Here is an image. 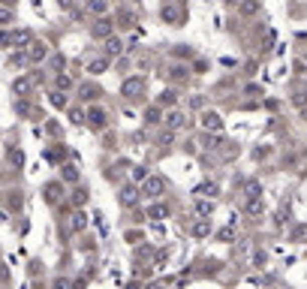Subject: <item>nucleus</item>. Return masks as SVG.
Here are the masks:
<instances>
[{"mask_svg": "<svg viewBox=\"0 0 307 289\" xmlns=\"http://www.w3.org/2000/svg\"><path fill=\"white\" fill-rule=\"evenodd\" d=\"M160 109H163V106H151V109H145V121H148V124H160V121L166 118Z\"/></svg>", "mask_w": 307, "mask_h": 289, "instance_id": "nucleus-26", "label": "nucleus"}, {"mask_svg": "<svg viewBox=\"0 0 307 289\" xmlns=\"http://www.w3.org/2000/svg\"><path fill=\"white\" fill-rule=\"evenodd\" d=\"M190 106H193V109H202V106H205V100H202V97H193V100H190Z\"/></svg>", "mask_w": 307, "mask_h": 289, "instance_id": "nucleus-44", "label": "nucleus"}, {"mask_svg": "<svg viewBox=\"0 0 307 289\" xmlns=\"http://www.w3.org/2000/svg\"><path fill=\"white\" fill-rule=\"evenodd\" d=\"M193 193H196V196H205V199H217L220 187H217V184H211V181H205V184H199Z\"/></svg>", "mask_w": 307, "mask_h": 289, "instance_id": "nucleus-18", "label": "nucleus"}, {"mask_svg": "<svg viewBox=\"0 0 307 289\" xmlns=\"http://www.w3.org/2000/svg\"><path fill=\"white\" fill-rule=\"evenodd\" d=\"M0 3H6V6H12V3H15V0H0Z\"/></svg>", "mask_w": 307, "mask_h": 289, "instance_id": "nucleus-48", "label": "nucleus"}, {"mask_svg": "<svg viewBox=\"0 0 307 289\" xmlns=\"http://www.w3.org/2000/svg\"><path fill=\"white\" fill-rule=\"evenodd\" d=\"M12 36H15V48H27L33 42V33L30 30H12Z\"/></svg>", "mask_w": 307, "mask_h": 289, "instance_id": "nucleus-22", "label": "nucleus"}, {"mask_svg": "<svg viewBox=\"0 0 307 289\" xmlns=\"http://www.w3.org/2000/svg\"><path fill=\"white\" fill-rule=\"evenodd\" d=\"M69 121H72V124H87V112H81L78 106H72V109H69Z\"/></svg>", "mask_w": 307, "mask_h": 289, "instance_id": "nucleus-31", "label": "nucleus"}, {"mask_svg": "<svg viewBox=\"0 0 307 289\" xmlns=\"http://www.w3.org/2000/svg\"><path fill=\"white\" fill-rule=\"evenodd\" d=\"M148 175H151V172H148V166H136V169H133V181H136V184H142Z\"/></svg>", "mask_w": 307, "mask_h": 289, "instance_id": "nucleus-37", "label": "nucleus"}, {"mask_svg": "<svg viewBox=\"0 0 307 289\" xmlns=\"http://www.w3.org/2000/svg\"><path fill=\"white\" fill-rule=\"evenodd\" d=\"M202 130H208V133H220V130H223V118H220L217 112H205V115H202Z\"/></svg>", "mask_w": 307, "mask_h": 289, "instance_id": "nucleus-11", "label": "nucleus"}, {"mask_svg": "<svg viewBox=\"0 0 307 289\" xmlns=\"http://www.w3.org/2000/svg\"><path fill=\"white\" fill-rule=\"evenodd\" d=\"M121 21H124V27H136V12L121 9Z\"/></svg>", "mask_w": 307, "mask_h": 289, "instance_id": "nucleus-36", "label": "nucleus"}, {"mask_svg": "<svg viewBox=\"0 0 307 289\" xmlns=\"http://www.w3.org/2000/svg\"><path fill=\"white\" fill-rule=\"evenodd\" d=\"M175 54H181V57H187V54H190V48H187V45H178V48H175Z\"/></svg>", "mask_w": 307, "mask_h": 289, "instance_id": "nucleus-46", "label": "nucleus"}, {"mask_svg": "<svg viewBox=\"0 0 307 289\" xmlns=\"http://www.w3.org/2000/svg\"><path fill=\"white\" fill-rule=\"evenodd\" d=\"M265 259H268V256H265V250H262V253H256V256H253V265H256V268H262V265H265Z\"/></svg>", "mask_w": 307, "mask_h": 289, "instance_id": "nucleus-42", "label": "nucleus"}, {"mask_svg": "<svg viewBox=\"0 0 307 289\" xmlns=\"http://www.w3.org/2000/svg\"><path fill=\"white\" fill-rule=\"evenodd\" d=\"M36 81H39V75H18V78L12 81V90H15L18 97H30L33 87H36Z\"/></svg>", "mask_w": 307, "mask_h": 289, "instance_id": "nucleus-5", "label": "nucleus"}, {"mask_svg": "<svg viewBox=\"0 0 307 289\" xmlns=\"http://www.w3.org/2000/svg\"><path fill=\"white\" fill-rule=\"evenodd\" d=\"M169 75H172L175 81H181V78H187V66H181V63H175V66H169Z\"/></svg>", "mask_w": 307, "mask_h": 289, "instance_id": "nucleus-32", "label": "nucleus"}, {"mask_svg": "<svg viewBox=\"0 0 307 289\" xmlns=\"http://www.w3.org/2000/svg\"><path fill=\"white\" fill-rule=\"evenodd\" d=\"M175 100H178V93H175L172 87H166V90H160V97H157V106H163V109H172V106H175Z\"/></svg>", "mask_w": 307, "mask_h": 289, "instance_id": "nucleus-21", "label": "nucleus"}, {"mask_svg": "<svg viewBox=\"0 0 307 289\" xmlns=\"http://www.w3.org/2000/svg\"><path fill=\"white\" fill-rule=\"evenodd\" d=\"M63 66H66V57L63 54H51L48 57V72H63Z\"/></svg>", "mask_w": 307, "mask_h": 289, "instance_id": "nucleus-24", "label": "nucleus"}, {"mask_svg": "<svg viewBox=\"0 0 307 289\" xmlns=\"http://www.w3.org/2000/svg\"><path fill=\"white\" fill-rule=\"evenodd\" d=\"M54 81H57V87H60V90H69V87L75 84V78H72V75H66V72H57V78H54Z\"/></svg>", "mask_w": 307, "mask_h": 289, "instance_id": "nucleus-30", "label": "nucleus"}, {"mask_svg": "<svg viewBox=\"0 0 307 289\" xmlns=\"http://www.w3.org/2000/svg\"><path fill=\"white\" fill-rule=\"evenodd\" d=\"M42 196H45L48 205H57V202L63 199V184H60V181H48V184L42 187Z\"/></svg>", "mask_w": 307, "mask_h": 289, "instance_id": "nucleus-9", "label": "nucleus"}, {"mask_svg": "<svg viewBox=\"0 0 307 289\" xmlns=\"http://www.w3.org/2000/svg\"><path fill=\"white\" fill-rule=\"evenodd\" d=\"M241 12H244V15H256V12H259V0H244V3H241Z\"/></svg>", "mask_w": 307, "mask_h": 289, "instance_id": "nucleus-34", "label": "nucleus"}, {"mask_svg": "<svg viewBox=\"0 0 307 289\" xmlns=\"http://www.w3.org/2000/svg\"><path fill=\"white\" fill-rule=\"evenodd\" d=\"M121 51H124V42L112 33V36L106 39V54H109V57H121Z\"/></svg>", "mask_w": 307, "mask_h": 289, "instance_id": "nucleus-17", "label": "nucleus"}, {"mask_svg": "<svg viewBox=\"0 0 307 289\" xmlns=\"http://www.w3.org/2000/svg\"><path fill=\"white\" fill-rule=\"evenodd\" d=\"M190 235H193L196 241H202V238H208V235H211V223H208L205 217H202V220H196V223L190 226Z\"/></svg>", "mask_w": 307, "mask_h": 289, "instance_id": "nucleus-13", "label": "nucleus"}, {"mask_svg": "<svg viewBox=\"0 0 307 289\" xmlns=\"http://www.w3.org/2000/svg\"><path fill=\"white\" fill-rule=\"evenodd\" d=\"M12 6H6V3H0V24H12Z\"/></svg>", "mask_w": 307, "mask_h": 289, "instance_id": "nucleus-35", "label": "nucleus"}, {"mask_svg": "<svg viewBox=\"0 0 307 289\" xmlns=\"http://www.w3.org/2000/svg\"><path fill=\"white\" fill-rule=\"evenodd\" d=\"M244 190H247V196H262V184L259 181H247Z\"/></svg>", "mask_w": 307, "mask_h": 289, "instance_id": "nucleus-38", "label": "nucleus"}, {"mask_svg": "<svg viewBox=\"0 0 307 289\" xmlns=\"http://www.w3.org/2000/svg\"><path fill=\"white\" fill-rule=\"evenodd\" d=\"M163 121H166V127H169V130H181V127H187V115H184L181 109H169Z\"/></svg>", "mask_w": 307, "mask_h": 289, "instance_id": "nucleus-10", "label": "nucleus"}, {"mask_svg": "<svg viewBox=\"0 0 307 289\" xmlns=\"http://www.w3.org/2000/svg\"><path fill=\"white\" fill-rule=\"evenodd\" d=\"M106 9H109L106 0H87V12L90 15H106Z\"/></svg>", "mask_w": 307, "mask_h": 289, "instance_id": "nucleus-29", "label": "nucleus"}, {"mask_svg": "<svg viewBox=\"0 0 307 289\" xmlns=\"http://www.w3.org/2000/svg\"><path fill=\"white\" fill-rule=\"evenodd\" d=\"M57 6L60 9H72V0H57Z\"/></svg>", "mask_w": 307, "mask_h": 289, "instance_id": "nucleus-47", "label": "nucleus"}, {"mask_svg": "<svg viewBox=\"0 0 307 289\" xmlns=\"http://www.w3.org/2000/svg\"><path fill=\"white\" fill-rule=\"evenodd\" d=\"M148 217H151V220H154V223H163V220H166V217H169V208H166V205H163V202H154V205H151V208H148Z\"/></svg>", "mask_w": 307, "mask_h": 289, "instance_id": "nucleus-16", "label": "nucleus"}, {"mask_svg": "<svg viewBox=\"0 0 307 289\" xmlns=\"http://www.w3.org/2000/svg\"><path fill=\"white\" fill-rule=\"evenodd\" d=\"M214 238L223 241V244H232V241H235V229H232V226H223V229L214 232Z\"/></svg>", "mask_w": 307, "mask_h": 289, "instance_id": "nucleus-27", "label": "nucleus"}, {"mask_svg": "<svg viewBox=\"0 0 307 289\" xmlns=\"http://www.w3.org/2000/svg\"><path fill=\"white\" fill-rule=\"evenodd\" d=\"M9 163L15 169H24V151L21 148H9Z\"/></svg>", "mask_w": 307, "mask_h": 289, "instance_id": "nucleus-28", "label": "nucleus"}, {"mask_svg": "<svg viewBox=\"0 0 307 289\" xmlns=\"http://www.w3.org/2000/svg\"><path fill=\"white\" fill-rule=\"evenodd\" d=\"M106 124H109V115H106L99 106L87 109V127H90V130H96V133H99V130H106Z\"/></svg>", "mask_w": 307, "mask_h": 289, "instance_id": "nucleus-7", "label": "nucleus"}, {"mask_svg": "<svg viewBox=\"0 0 307 289\" xmlns=\"http://www.w3.org/2000/svg\"><path fill=\"white\" fill-rule=\"evenodd\" d=\"M172 139H175V130H169V127H166V133L160 136V145H172Z\"/></svg>", "mask_w": 307, "mask_h": 289, "instance_id": "nucleus-41", "label": "nucleus"}, {"mask_svg": "<svg viewBox=\"0 0 307 289\" xmlns=\"http://www.w3.org/2000/svg\"><path fill=\"white\" fill-rule=\"evenodd\" d=\"M48 100H51V106H54V109H69V103H66V90H60V87H57Z\"/></svg>", "mask_w": 307, "mask_h": 289, "instance_id": "nucleus-25", "label": "nucleus"}, {"mask_svg": "<svg viewBox=\"0 0 307 289\" xmlns=\"http://www.w3.org/2000/svg\"><path fill=\"white\" fill-rule=\"evenodd\" d=\"M45 130H48L51 136H60V127H57V124H45Z\"/></svg>", "mask_w": 307, "mask_h": 289, "instance_id": "nucleus-45", "label": "nucleus"}, {"mask_svg": "<svg viewBox=\"0 0 307 289\" xmlns=\"http://www.w3.org/2000/svg\"><path fill=\"white\" fill-rule=\"evenodd\" d=\"M93 220L99 226V238H106V220H103V211H93Z\"/></svg>", "mask_w": 307, "mask_h": 289, "instance_id": "nucleus-40", "label": "nucleus"}, {"mask_svg": "<svg viewBox=\"0 0 307 289\" xmlns=\"http://www.w3.org/2000/svg\"><path fill=\"white\" fill-rule=\"evenodd\" d=\"M142 93H145V78L142 75H130L121 84V97H127V100H142Z\"/></svg>", "mask_w": 307, "mask_h": 289, "instance_id": "nucleus-3", "label": "nucleus"}, {"mask_svg": "<svg viewBox=\"0 0 307 289\" xmlns=\"http://www.w3.org/2000/svg\"><path fill=\"white\" fill-rule=\"evenodd\" d=\"M163 190H166V181H163L160 175H148V178L142 181V196H148V199H160Z\"/></svg>", "mask_w": 307, "mask_h": 289, "instance_id": "nucleus-4", "label": "nucleus"}, {"mask_svg": "<svg viewBox=\"0 0 307 289\" xmlns=\"http://www.w3.org/2000/svg\"><path fill=\"white\" fill-rule=\"evenodd\" d=\"M24 54H27V60H30V63H39V60H45V57H48V45H45V42H39V39H33V42L27 45V51H24Z\"/></svg>", "mask_w": 307, "mask_h": 289, "instance_id": "nucleus-8", "label": "nucleus"}, {"mask_svg": "<svg viewBox=\"0 0 307 289\" xmlns=\"http://www.w3.org/2000/svg\"><path fill=\"white\" fill-rule=\"evenodd\" d=\"M0 45H3V48H12V45H15L12 30H0Z\"/></svg>", "mask_w": 307, "mask_h": 289, "instance_id": "nucleus-39", "label": "nucleus"}, {"mask_svg": "<svg viewBox=\"0 0 307 289\" xmlns=\"http://www.w3.org/2000/svg\"><path fill=\"white\" fill-rule=\"evenodd\" d=\"M160 15H163L166 24H181V21H184V6H181V0H163Z\"/></svg>", "mask_w": 307, "mask_h": 289, "instance_id": "nucleus-1", "label": "nucleus"}, {"mask_svg": "<svg viewBox=\"0 0 307 289\" xmlns=\"http://www.w3.org/2000/svg\"><path fill=\"white\" fill-rule=\"evenodd\" d=\"M84 226H87V214H84L81 208H75V211L69 214V220H66V229H69V232H81Z\"/></svg>", "mask_w": 307, "mask_h": 289, "instance_id": "nucleus-12", "label": "nucleus"}, {"mask_svg": "<svg viewBox=\"0 0 307 289\" xmlns=\"http://www.w3.org/2000/svg\"><path fill=\"white\" fill-rule=\"evenodd\" d=\"M99 93H103V90H99V87H96L93 81H87V84H81V87H78V100H84V103H90V100H96Z\"/></svg>", "mask_w": 307, "mask_h": 289, "instance_id": "nucleus-15", "label": "nucleus"}, {"mask_svg": "<svg viewBox=\"0 0 307 289\" xmlns=\"http://www.w3.org/2000/svg\"><path fill=\"white\" fill-rule=\"evenodd\" d=\"M60 178L69 181V184H75V181H78V169H75L72 163H63V166H60Z\"/></svg>", "mask_w": 307, "mask_h": 289, "instance_id": "nucleus-23", "label": "nucleus"}, {"mask_svg": "<svg viewBox=\"0 0 307 289\" xmlns=\"http://www.w3.org/2000/svg\"><path fill=\"white\" fill-rule=\"evenodd\" d=\"M109 60H112L109 54H106V57H93V60H87V72H90V75H103V72L109 69Z\"/></svg>", "mask_w": 307, "mask_h": 289, "instance_id": "nucleus-14", "label": "nucleus"}, {"mask_svg": "<svg viewBox=\"0 0 307 289\" xmlns=\"http://www.w3.org/2000/svg\"><path fill=\"white\" fill-rule=\"evenodd\" d=\"M193 211H196L199 217H208V214H214V202H208L205 196H199V199L193 202Z\"/></svg>", "mask_w": 307, "mask_h": 289, "instance_id": "nucleus-19", "label": "nucleus"}, {"mask_svg": "<svg viewBox=\"0 0 307 289\" xmlns=\"http://www.w3.org/2000/svg\"><path fill=\"white\" fill-rule=\"evenodd\" d=\"M139 199H142V187H136V181L121 187V205H124V208H133V205H139Z\"/></svg>", "mask_w": 307, "mask_h": 289, "instance_id": "nucleus-6", "label": "nucleus"}, {"mask_svg": "<svg viewBox=\"0 0 307 289\" xmlns=\"http://www.w3.org/2000/svg\"><path fill=\"white\" fill-rule=\"evenodd\" d=\"M84 202H87V190H84V187H78V190L72 193V205H75V208H81Z\"/></svg>", "mask_w": 307, "mask_h": 289, "instance_id": "nucleus-33", "label": "nucleus"}, {"mask_svg": "<svg viewBox=\"0 0 307 289\" xmlns=\"http://www.w3.org/2000/svg\"><path fill=\"white\" fill-rule=\"evenodd\" d=\"M66 286H72L66 277H57V280H54V289H66Z\"/></svg>", "mask_w": 307, "mask_h": 289, "instance_id": "nucleus-43", "label": "nucleus"}, {"mask_svg": "<svg viewBox=\"0 0 307 289\" xmlns=\"http://www.w3.org/2000/svg\"><path fill=\"white\" fill-rule=\"evenodd\" d=\"M247 214H250V217H262V214H265V202H262V196H250V202H247Z\"/></svg>", "mask_w": 307, "mask_h": 289, "instance_id": "nucleus-20", "label": "nucleus"}, {"mask_svg": "<svg viewBox=\"0 0 307 289\" xmlns=\"http://www.w3.org/2000/svg\"><path fill=\"white\" fill-rule=\"evenodd\" d=\"M112 33H115V21L109 15H96L93 24H90V36L93 39H109Z\"/></svg>", "mask_w": 307, "mask_h": 289, "instance_id": "nucleus-2", "label": "nucleus"}]
</instances>
